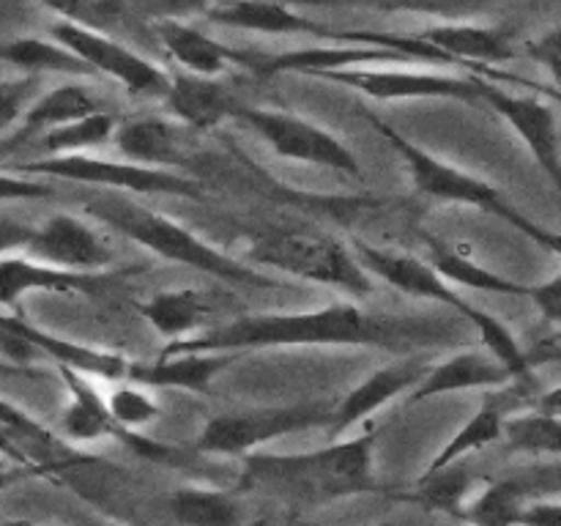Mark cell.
Returning <instances> with one entry per match:
<instances>
[{
	"instance_id": "26",
	"label": "cell",
	"mask_w": 561,
	"mask_h": 526,
	"mask_svg": "<svg viewBox=\"0 0 561 526\" xmlns=\"http://www.w3.org/2000/svg\"><path fill=\"white\" fill-rule=\"evenodd\" d=\"M58 376L64 378L66 389H69V405H66L64 420H60L66 436L77 438V442H88V438L107 436V433H124L126 442L135 447L140 436H129V433L115 425L107 405H104V395L93 387L91 378L69 370V367H58Z\"/></svg>"
},
{
	"instance_id": "34",
	"label": "cell",
	"mask_w": 561,
	"mask_h": 526,
	"mask_svg": "<svg viewBox=\"0 0 561 526\" xmlns=\"http://www.w3.org/2000/svg\"><path fill=\"white\" fill-rule=\"evenodd\" d=\"M502 436L507 438L513 449H524V453H553L561 449V425L559 414L537 409L535 414L520 416H504Z\"/></svg>"
},
{
	"instance_id": "31",
	"label": "cell",
	"mask_w": 561,
	"mask_h": 526,
	"mask_svg": "<svg viewBox=\"0 0 561 526\" xmlns=\"http://www.w3.org/2000/svg\"><path fill=\"white\" fill-rule=\"evenodd\" d=\"M502 425H504V409L499 400H485L482 409L460 427L458 433L453 436V442L438 453V458L433 460L431 469L427 471H436L444 469V466H453L455 460L463 458V455L474 453V449L488 447L491 442L502 438Z\"/></svg>"
},
{
	"instance_id": "3",
	"label": "cell",
	"mask_w": 561,
	"mask_h": 526,
	"mask_svg": "<svg viewBox=\"0 0 561 526\" xmlns=\"http://www.w3.org/2000/svg\"><path fill=\"white\" fill-rule=\"evenodd\" d=\"M373 482V436L332 444L310 455H255L247 460L241 485L301 502H327L367 491Z\"/></svg>"
},
{
	"instance_id": "18",
	"label": "cell",
	"mask_w": 561,
	"mask_h": 526,
	"mask_svg": "<svg viewBox=\"0 0 561 526\" xmlns=\"http://www.w3.org/2000/svg\"><path fill=\"white\" fill-rule=\"evenodd\" d=\"M0 321L11 329V332L20 334L38 356H47L58 367H69V370L82 373L88 378H102V384L110 381H126L129 376L131 362L126 356L115 354V351L104 348H91V345L75 343V340L58 338V334H49L44 329L33 327L25 318L20 316H0Z\"/></svg>"
},
{
	"instance_id": "8",
	"label": "cell",
	"mask_w": 561,
	"mask_h": 526,
	"mask_svg": "<svg viewBox=\"0 0 561 526\" xmlns=\"http://www.w3.org/2000/svg\"><path fill=\"white\" fill-rule=\"evenodd\" d=\"M49 38L64 44L75 53L93 75H104L121 82L126 93L146 99H164L170 88V75L159 64L148 60L146 55L135 53L124 42L113 38L110 33L93 31V27L75 25V22L58 20L49 25Z\"/></svg>"
},
{
	"instance_id": "41",
	"label": "cell",
	"mask_w": 561,
	"mask_h": 526,
	"mask_svg": "<svg viewBox=\"0 0 561 526\" xmlns=\"http://www.w3.org/2000/svg\"><path fill=\"white\" fill-rule=\"evenodd\" d=\"M529 299L535 301L540 316L546 318L551 327L561 323V274H553L551 279L540 285H529Z\"/></svg>"
},
{
	"instance_id": "19",
	"label": "cell",
	"mask_w": 561,
	"mask_h": 526,
	"mask_svg": "<svg viewBox=\"0 0 561 526\" xmlns=\"http://www.w3.org/2000/svg\"><path fill=\"white\" fill-rule=\"evenodd\" d=\"M153 33L162 42L164 53L175 60L184 71L201 77H219L228 69H241L244 66V53L228 47V44L217 42L208 36L201 27L190 25V22L164 20L153 22Z\"/></svg>"
},
{
	"instance_id": "33",
	"label": "cell",
	"mask_w": 561,
	"mask_h": 526,
	"mask_svg": "<svg viewBox=\"0 0 561 526\" xmlns=\"http://www.w3.org/2000/svg\"><path fill=\"white\" fill-rule=\"evenodd\" d=\"M537 491L526 477H513V480L493 482L469 510V518L477 526H513L518 524V515L524 510L526 496Z\"/></svg>"
},
{
	"instance_id": "36",
	"label": "cell",
	"mask_w": 561,
	"mask_h": 526,
	"mask_svg": "<svg viewBox=\"0 0 561 526\" xmlns=\"http://www.w3.org/2000/svg\"><path fill=\"white\" fill-rule=\"evenodd\" d=\"M38 3L64 22L102 33H113V27L126 16V0H38Z\"/></svg>"
},
{
	"instance_id": "27",
	"label": "cell",
	"mask_w": 561,
	"mask_h": 526,
	"mask_svg": "<svg viewBox=\"0 0 561 526\" xmlns=\"http://www.w3.org/2000/svg\"><path fill=\"white\" fill-rule=\"evenodd\" d=\"M137 312L157 329L170 343H181V340L197 334L208 318V305L197 290L181 288V290H162L153 294L151 299L140 301Z\"/></svg>"
},
{
	"instance_id": "15",
	"label": "cell",
	"mask_w": 561,
	"mask_h": 526,
	"mask_svg": "<svg viewBox=\"0 0 561 526\" xmlns=\"http://www.w3.org/2000/svg\"><path fill=\"white\" fill-rule=\"evenodd\" d=\"M416 38L431 44L455 66L474 69V75L496 82H520L518 77L502 69V64H510L515 58V47L507 33L499 27L474 25V22H444V25H431Z\"/></svg>"
},
{
	"instance_id": "30",
	"label": "cell",
	"mask_w": 561,
	"mask_h": 526,
	"mask_svg": "<svg viewBox=\"0 0 561 526\" xmlns=\"http://www.w3.org/2000/svg\"><path fill=\"white\" fill-rule=\"evenodd\" d=\"M115 126L118 118L107 110H93V113L82 115V118L69 121V124H60L55 129L44 132L38 137V146L42 151H47V157H60V153H85L93 151L99 146H107L115 135Z\"/></svg>"
},
{
	"instance_id": "6",
	"label": "cell",
	"mask_w": 561,
	"mask_h": 526,
	"mask_svg": "<svg viewBox=\"0 0 561 526\" xmlns=\"http://www.w3.org/2000/svg\"><path fill=\"white\" fill-rule=\"evenodd\" d=\"M11 173L20 175H47V179L80 181L91 186H107V190L124 192V195H168V197H192L201 201L203 186L195 179L173 173V170L142 168L126 159H102L93 153H60V157H44L36 162L11 164Z\"/></svg>"
},
{
	"instance_id": "12",
	"label": "cell",
	"mask_w": 561,
	"mask_h": 526,
	"mask_svg": "<svg viewBox=\"0 0 561 526\" xmlns=\"http://www.w3.org/2000/svg\"><path fill=\"white\" fill-rule=\"evenodd\" d=\"M409 66L414 58L398 53L392 47L370 42H323L310 44L301 49H288L279 55L244 53V66L255 77H277V75H310L321 77L327 71L354 69V66Z\"/></svg>"
},
{
	"instance_id": "43",
	"label": "cell",
	"mask_w": 561,
	"mask_h": 526,
	"mask_svg": "<svg viewBox=\"0 0 561 526\" xmlns=\"http://www.w3.org/2000/svg\"><path fill=\"white\" fill-rule=\"evenodd\" d=\"M518 524H526V526H561L559 504H531V507L520 510Z\"/></svg>"
},
{
	"instance_id": "32",
	"label": "cell",
	"mask_w": 561,
	"mask_h": 526,
	"mask_svg": "<svg viewBox=\"0 0 561 526\" xmlns=\"http://www.w3.org/2000/svg\"><path fill=\"white\" fill-rule=\"evenodd\" d=\"M170 510L184 526H239L241 507L219 491L186 488L170 499Z\"/></svg>"
},
{
	"instance_id": "38",
	"label": "cell",
	"mask_w": 561,
	"mask_h": 526,
	"mask_svg": "<svg viewBox=\"0 0 561 526\" xmlns=\"http://www.w3.org/2000/svg\"><path fill=\"white\" fill-rule=\"evenodd\" d=\"M38 85H42V77L36 75H22V77H14V80H0V132L20 124L27 104L38 96Z\"/></svg>"
},
{
	"instance_id": "24",
	"label": "cell",
	"mask_w": 561,
	"mask_h": 526,
	"mask_svg": "<svg viewBox=\"0 0 561 526\" xmlns=\"http://www.w3.org/2000/svg\"><path fill=\"white\" fill-rule=\"evenodd\" d=\"M93 110H99L96 99L80 82H64V85L49 88V91L38 93L27 104V110L20 118V129H16V135H11L5 140L3 148H14L22 146V142L38 140L44 132L55 129L60 124H69L75 118H82V115L93 113Z\"/></svg>"
},
{
	"instance_id": "39",
	"label": "cell",
	"mask_w": 561,
	"mask_h": 526,
	"mask_svg": "<svg viewBox=\"0 0 561 526\" xmlns=\"http://www.w3.org/2000/svg\"><path fill=\"white\" fill-rule=\"evenodd\" d=\"M526 55H529L535 64L546 66L551 71L553 82H559V64H561V33L559 27H548L546 33H540L537 38L526 42Z\"/></svg>"
},
{
	"instance_id": "37",
	"label": "cell",
	"mask_w": 561,
	"mask_h": 526,
	"mask_svg": "<svg viewBox=\"0 0 561 526\" xmlns=\"http://www.w3.org/2000/svg\"><path fill=\"white\" fill-rule=\"evenodd\" d=\"M466 491H469V477H466V471L453 469V466L427 471L425 480H422V499L431 502L433 507L458 510Z\"/></svg>"
},
{
	"instance_id": "23",
	"label": "cell",
	"mask_w": 561,
	"mask_h": 526,
	"mask_svg": "<svg viewBox=\"0 0 561 526\" xmlns=\"http://www.w3.org/2000/svg\"><path fill=\"white\" fill-rule=\"evenodd\" d=\"M236 359H239V354H228V351H219V354H211V351L164 354L153 365L131 362L126 381L140 384V387H175L192 389V392H206L208 384L217 378V373L233 365Z\"/></svg>"
},
{
	"instance_id": "46",
	"label": "cell",
	"mask_w": 561,
	"mask_h": 526,
	"mask_svg": "<svg viewBox=\"0 0 561 526\" xmlns=\"http://www.w3.org/2000/svg\"><path fill=\"white\" fill-rule=\"evenodd\" d=\"M77 526H110L104 521H77Z\"/></svg>"
},
{
	"instance_id": "1",
	"label": "cell",
	"mask_w": 561,
	"mask_h": 526,
	"mask_svg": "<svg viewBox=\"0 0 561 526\" xmlns=\"http://www.w3.org/2000/svg\"><path fill=\"white\" fill-rule=\"evenodd\" d=\"M398 321L370 316L351 301L307 312H261L241 316L222 327L170 343L164 354H192V351H228L247 354L261 348H288V345H398Z\"/></svg>"
},
{
	"instance_id": "11",
	"label": "cell",
	"mask_w": 561,
	"mask_h": 526,
	"mask_svg": "<svg viewBox=\"0 0 561 526\" xmlns=\"http://www.w3.org/2000/svg\"><path fill=\"white\" fill-rule=\"evenodd\" d=\"M321 80L337 82L376 102H405V99H455V102H480V75H438V71L376 69L354 66L321 75Z\"/></svg>"
},
{
	"instance_id": "42",
	"label": "cell",
	"mask_w": 561,
	"mask_h": 526,
	"mask_svg": "<svg viewBox=\"0 0 561 526\" xmlns=\"http://www.w3.org/2000/svg\"><path fill=\"white\" fill-rule=\"evenodd\" d=\"M31 225L20 222V219H0V258L9 255V252L25 250V244L31 241Z\"/></svg>"
},
{
	"instance_id": "40",
	"label": "cell",
	"mask_w": 561,
	"mask_h": 526,
	"mask_svg": "<svg viewBox=\"0 0 561 526\" xmlns=\"http://www.w3.org/2000/svg\"><path fill=\"white\" fill-rule=\"evenodd\" d=\"M53 186L44 181L33 179V175L20 173H0V203L3 201H31V197H49Z\"/></svg>"
},
{
	"instance_id": "35",
	"label": "cell",
	"mask_w": 561,
	"mask_h": 526,
	"mask_svg": "<svg viewBox=\"0 0 561 526\" xmlns=\"http://www.w3.org/2000/svg\"><path fill=\"white\" fill-rule=\"evenodd\" d=\"M104 395L110 416L121 431L126 427L148 425L159 416V403L146 392V387L131 381H110V389Z\"/></svg>"
},
{
	"instance_id": "22",
	"label": "cell",
	"mask_w": 561,
	"mask_h": 526,
	"mask_svg": "<svg viewBox=\"0 0 561 526\" xmlns=\"http://www.w3.org/2000/svg\"><path fill=\"white\" fill-rule=\"evenodd\" d=\"M510 381H515V378L510 376L507 367L493 359L488 351H463V354H455L438 365L427 367L420 384L411 389V403L431 400L436 395L463 392V389L504 387Z\"/></svg>"
},
{
	"instance_id": "10",
	"label": "cell",
	"mask_w": 561,
	"mask_h": 526,
	"mask_svg": "<svg viewBox=\"0 0 561 526\" xmlns=\"http://www.w3.org/2000/svg\"><path fill=\"white\" fill-rule=\"evenodd\" d=\"M206 20L211 25L263 33V36H307L318 38V42H370L398 49L392 33L337 31V27H329L323 22L299 14L294 5L283 3V0H211V5L206 9Z\"/></svg>"
},
{
	"instance_id": "21",
	"label": "cell",
	"mask_w": 561,
	"mask_h": 526,
	"mask_svg": "<svg viewBox=\"0 0 561 526\" xmlns=\"http://www.w3.org/2000/svg\"><path fill=\"white\" fill-rule=\"evenodd\" d=\"M164 102L192 129H217L222 121L236 118L241 99L217 77L179 71V75H170Z\"/></svg>"
},
{
	"instance_id": "20",
	"label": "cell",
	"mask_w": 561,
	"mask_h": 526,
	"mask_svg": "<svg viewBox=\"0 0 561 526\" xmlns=\"http://www.w3.org/2000/svg\"><path fill=\"white\" fill-rule=\"evenodd\" d=\"M427 362L422 359H403L394 362V365L378 367L370 378L359 384V387L351 389L340 405H334V416H332V431L343 433L348 427H354L356 422L367 420L370 414H376L381 405H387L389 400H394L398 395L409 392L420 384V378L425 376Z\"/></svg>"
},
{
	"instance_id": "2",
	"label": "cell",
	"mask_w": 561,
	"mask_h": 526,
	"mask_svg": "<svg viewBox=\"0 0 561 526\" xmlns=\"http://www.w3.org/2000/svg\"><path fill=\"white\" fill-rule=\"evenodd\" d=\"M82 208H85L88 217L118 230L121 236L146 247L162 261L181 263V266H190L230 285H247V288H274L277 285V279L257 272L252 263L225 255L222 250L211 247L206 239L175 222L173 217L153 211V208L131 201V197H96Z\"/></svg>"
},
{
	"instance_id": "25",
	"label": "cell",
	"mask_w": 561,
	"mask_h": 526,
	"mask_svg": "<svg viewBox=\"0 0 561 526\" xmlns=\"http://www.w3.org/2000/svg\"><path fill=\"white\" fill-rule=\"evenodd\" d=\"M115 148L121 157L142 168L170 170L184 164L179 146V132L162 118H129L115 126Z\"/></svg>"
},
{
	"instance_id": "28",
	"label": "cell",
	"mask_w": 561,
	"mask_h": 526,
	"mask_svg": "<svg viewBox=\"0 0 561 526\" xmlns=\"http://www.w3.org/2000/svg\"><path fill=\"white\" fill-rule=\"evenodd\" d=\"M0 64L16 66L25 75H69V77H91L93 71L77 58L75 53L58 44L55 38L42 36H22L0 42Z\"/></svg>"
},
{
	"instance_id": "45",
	"label": "cell",
	"mask_w": 561,
	"mask_h": 526,
	"mask_svg": "<svg viewBox=\"0 0 561 526\" xmlns=\"http://www.w3.org/2000/svg\"><path fill=\"white\" fill-rule=\"evenodd\" d=\"M11 373H22V370H16V367L5 365V362H3V359H0V376H11Z\"/></svg>"
},
{
	"instance_id": "7",
	"label": "cell",
	"mask_w": 561,
	"mask_h": 526,
	"mask_svg": "<svg viewBox=\"0 0 561 526\" xmlns=\"http://www.w3.org/2000/svg\"><path fill=\"white\" fill-rule=\"evenodd\" d=\"M236 118L255 129V135L279 159L316 164V168L337 170L351 179H362V162L356 159V153L340 137H334L332 132L312 124V121L283 113V110L252 107L244 102L236 110Z\"/></svg>"
},
{
	"instance_id": "4",
	"label": "cell",
	"mask_w": 561,
	"mask_h": 526,
	"mask_svg": "<svg viewBox=\"0 0 561 526\" xmlns=\"http://www.w3.org/2000/svg\"><path fill=\"white\" fill-rule=\"evenodd\" d=\"M367 121H370V124L376 126V132H381L383 140L403 157L405 168H409L411 173V181H414V186L422 195L433 197V201L460 203V206L480 208V211H488L496 219H504L507 225H513L515 230L529 236L537 244L548 247L551 252H559V236L553 233V230L542 228L535 219L526 217V214L520 211V208H515L496 186L477 179V175L466 173V170L455 168V164L444 162V159L433 157L431 151L416 146L414 140H409V137L403 135V132H398L392 124L378 118V115H367Z\"/></svg>"
},
{
	"instance_id": "47",
	"label": "cell",
	"mask_w": 561,
	"mask_h": 526,
	"mask_svg": "<svg viewBox=\"0 0 561 526\" xmlns=\"http://www.w3.org/2000/svg\"><path fill=\"white\" fill-rule=\"evenodd\" d=\"M3 526H31V524H25V521H16V524H3Z\"/></svg>"
},
{
	"instance_id": "44",
	"label": "cell",
	"mask_w": 561,
	"mask_h": 526,
	"mask_svg": "<svg viewBox=\"0 0 561 526\" xmlns=\"http://www.w3.org/2000/svg\"><path fill=\"white\" fill-rule=\"evenodd\" d=\"M0 453L14 455V458H16V455H20V449H16V444L11 442V436L3 431V427H0Z\"/></svg>"
},
{
	"instance_id": "13",
	"label": "cell",
	"mask_w": 561,
	"mask_h": 526,
	"mask_svg": "<svg viewBox=\"0 0 561 526\" xmlns=\"http://www.w3.org/2000/svg\"><path fill=\"white\" fill-rule=\"evenodd\" d=\"M480 102H488L524 140L531 157L540 168L559 184L561 175V140H559V115L557 107L542 102L540 96H518L504 91L499 82L480 77Z\"/></svg>"
},
{
	"instance_id": "29",
	"label": "cell",
	"mask_w": 561,
	"mask_h": 526,
	"mask_svg": "<svg viewBox=\"0 0 561 526\" xmlns=\"http://www.w3.org/2000/svg\"><path fill=\"white\" fill-rule=\"evenodd\" d=\"M431 266L436 268L449 285L482 290V294L529 296V285L513 283V279L502 277V274L491 272L488 266L477 263L474 258L463 255V252L453 250V247L438 244V241H431Z\"/></svg>"
},
{
	"instance_id": "16",
	"label": "cell",
	"mask_w": 561,
	"mask_h": 526,
	"mask_svg": "<svg viewBox=\"0 0 561 526\" xmlns=\"http://www.w3.org/2000/svg\"><path fill=\"white\" fill-rule=\"evenodd\" d=\"M22 252L53 266L88 274L107 272L113 263V250L107 241L91 225L71 214H55L42 228H33L31 241Z\"/></svg>"
},
{
	"instance_id": "14",
	"label": "cell",
	"mask_w": 561,
	"mask_h": 526,
	"mask_svg": "<svg viewBox=\"0 0 561 526\" xmlns=\"http://www.w3.org/2000/svg\"><path fill=\"white\" fill-rule=\"evenodd\" d=\"M351 250H354V255L359 258V263L365 266V272L370 274V277L383 279V283H389L392 288H398L400 294L453 307V310L458 312V316H463L469 323L474 321V316L480 312V307H474L469 299L455 294V285H449L431 263L420 261V258L405 255V252L398 250H381V247L365 244V241H354Z\"/></svg>"
},
{
	"instance_id": "9",
	"label": "cell",
	"mask_w": 561,
	"mask_h": 526,
	"mask_svg": "<svg viewBox=\"0 0 561 526\" xmlns=\"http://www.w3.org/2000/svg\"><path fill=\"white\" fill-rule=\"evenodd\" d=\"M332 403H299V405H274V409L236 411V414H219L206 422L201 431L197 447L206 453L239 455L247 449L266 444L288 433L310 431L318 425H332Z\"/></svg>"
},
{
	"instance_id": "5",
	"label": "cell",
	"mask_w": 561,
	"mask_h": 526,
	"mask_svg": "<svg viewBox=\"0 0 561 526\" xmlns=\"http://www.w3.org/2000/svg\"><path fill=\"white\" fill-rule=\"evenodd\" d=\"M250 261L305 283L329 285L351 299L373 294V277L348 244L312 230H274L250 247Z\"/></svg>"
},
{
	"instance_id": "17",
	"label": "cell",
	"mask_w": 561,
	"mask_h": 526,
	"mask_svg": "<svg viewBox=\"0 0 561 526\" xmlns=\"http://www.w3.org/2000/svg\"><path fill=\"white\" fill-rule=\"evenodd\" d=\"M118 274L71 272L33 255L9 252L0 258V307H16L27 294H96Z\"/></svg>"
}]
</instances>
